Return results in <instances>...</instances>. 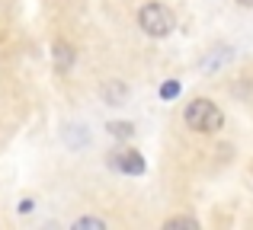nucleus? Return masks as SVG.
<instances>
[{
    "label": "nucleus",
    "mask_w": 253,
    "mask_h": 230,
    "mask_svg": "<svg viewBox=\"0 0 253 230\" xmlns=\"http://www.w3.org/2000/svg\"><path fill=\"white\" fill-rule=\"evenodd\" d=\"M109 131H112L116 137H131V125H128V122H112Z\"/></svg>",
    "instance_id": "nucleus-6"
},
{
    "label": "nucleus",
    "mask_w": 253,
    "mask_h": 230,
    "mask_svg": "<svg viewBox=\"0 0 253 230\" xmlns=\"http://www.w3.org/2000/svg\"><path fill=\"white\" fill-rule=\"evenodd\" d=\"M74 227H93V230H103L106 224H103V221H99V218H81V221H77Z\"/></svg>",
    "instance_id": "nucleus-9"
},
{
    "label": "nucleus",
    "mask_w": 253,
    "mask_h": 230,
    "mask_svg": "<svg viewBox=\"0 0 253 230\" xmlns=\"http://www.w3.org/2000/svg\"><path fill=\"white\" fill-rule=\"evenodd\" d=\"M138 26H141V32H148L151 38H164V35L173 32L176 19H173V13L164 3H144L141 10H138Z\"/></svg>",
    "instance_id": "nucleus-2"
},
{
    "label": "nucleus",
    "mask_w": 253,
    "mask_h": 230,
    "mask_svg": "<svg viewBox=\"0 0 253 230\" xmlns=\"http://www.w3.org/2000/svg\"><path fill=\"white\" fill-rule=\"evenodd\" d=\"M237 3H241V6H253V0H237Z\"/></svg>",
    "instance_id": "nucleus-10"
},
{
    "label": "nucleus",
    "mask_w": 253,
    "mask_h": 230,
    "mask_svg": "<svg viewBox=\"0 0 253 230\" xmlns=\"http://www.w3.org/2000/svg\"><path fill=\"white\" fill-rule=\"evenodd\" d=\"M164 227H167V230H173V227H192V230H196L199 221H196V218H170Z\"/></svg>",
    "instance_id": "nucleus-5"
},
{
    "label": "nucleus",
    "mask_w": 253,
    "mask_h": 230,
    "mask_svg": "<svg viewBox=\"0 0 253 230\" xmlns=\"http://www.w3.org/2000/svg\"><path fill=\"white\" fill-rule=\"evenodd\" d=\"M183 118H186V125H189L192 131H202V134H215V131L224 125V112L211 99H192L189 106H186Z\"/></svg>",
    "instance_id": "nucleus-1"
},
{
    "label": "nucleus",
    "mask_w": 253,
    "mask_h": 230,
    "mask_svg": "<svg viewBox=\"0 0 253 230\" xmlns=\"http://www.w3.org/2000/svg\"><path fill=\"white\" fill-rule=\"evenodd\" d=\"M161 96H164V99H176V96H179V83L176 80H167L161 87Z\"/></svg>",
    "instance_id": "nucleus-7"
},
{
    "label": "nucleus",
    "mask_w": 253,
    "mask_h": 230,
    "mask_svg": "<svg viewBox=\"0 0 253 230\" xmlns=\"http://www.w3.org/2000/svg\"><path fill=\"white\" fill-rule=\"evenodd\" d=\"M116 166L122 169V173H131V176L144 173V160H141V154H135V150H125V154L116 160Z\"/></svg>",
    "instance_id": "nucleus-3"
},
{
    "label": "nucleus",
    "mask_w": 253,
    "mask_h": 230,
    "mask_svg": "<svg viewBox=\"0 0 253 230\" xmlns=\"http://www.w3.org/2000/svg\"><path fill=\"white\" fill-rule=\"evenodd\" d=\"M119 96H125V87H119V83H112V87H106V99H109V106H116Z\"/></svg>",
    "instance_id": "nucleus-8"
},
{
    "label": "nucleus",
    "mask_w": 253,
    "mask_h": 230,
    "mask_svg": "<svg viewBox=\"0 0 253 230\" xmlns=\"http://www.w3.org/2000/svg\"><path fill=\"white\" fill-rule=\"evenodd\" d=\"M71 64H74V48L68 42H55V67L64 74V70H71Z\"/></svg>",
    "instance_id": "nucleus-4"
}]
</instances>
